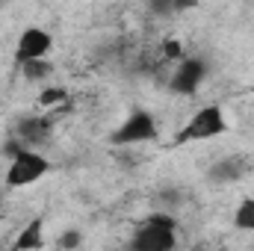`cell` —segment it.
<instances>
[{"label":"cell","mask_w":254,"mask_h":251,"mask_svg":"<svg viewBox=\"0 0 254 251\" xmlns=\"http://www.w3.org/2000/svg\"><path fill=\"white\" fill-rule=\"evenodd\" d=\"M21 71H24L27 80H45L51 74V63H45V60H27V63H21Z\"/></svg>","instance_id":"obj_10"},{"label":"cell","mask_w":254,"mask_h":251,"mask_svg":"<svg viewBox=\"0 0 254 251\" xmlns=\"http://www.w3.org/2000/svg\"><path fill=\"white\" fill-rule=\"evenodd\" d=\"M48 130H51V122H48V119H27L24 125L18 127L21 139H42Z\"/></svg>","instance_id":"obj_8"},{"label":"cell","mask_w":254,"mask_h":251,"mask_svg":"<svg viewBox=\"0 0 254 251\" xmlns=\"http://www.w3.org/2000/svg\"><path fill=\"white\" fill-rule=\"evenodd\" d=\"M154 136H157V122L151 119V113L136 110L125 125L110 136V142H113V145H136V142H148V139H154Z\"/></svg>","instance_id":"obj_3"},{"label":"cell","mask_w":254,"mask_h":251,"mask_svg":"<svg viewBox=\"0 0 254 251\" xmlns=\"http://www.w3.org/2000/svg\"><path fill=\"white\" fill-rule=\"evenodd\" d=\"M154 9L157 12H169L172 9V0H154Z\"/></svg>","instance_id":"obj_15"},{"label":"cell","mask_w":254,"mask_h":251,"mask_svg":"<svg viewBox=\"0 0 254 251\" xmlns=\"http://www.w3.org/2000/svg\"><path fill=\"white\" fill-rule=\"evenodd\" d=\"M243 160H237V157H231V160H225V163H219L216 169H213V178H222V181H237L240 175H243Z\"/></svg>","instance_id":"obj_9"},{"label":"cell","mask_w":254,"mask_h":251,"mask_svg":"<svg viewBox=\"0 0 254 251\" xmlns=\"http://www.w3.org/2000/svg\"><path fill=\"white\" fill-rule=\"evenodd\" d=\"M175 228H166V225H154V222H145L139 228V234L133 237V249L139 251H169L175 249Z\"/></svg>","instance_id":"obj_5"},{"label":"cell","mask_w":254,"mask_h":251,"mask_svg":"<svg viewBox=\"0 0 254 251\" xmlns=\"http://www.w3.org/2000/svg\"><path fill=\"white\" fill-rule=\"evenodd\" d=\"M204 63L198 57H190V60H178V68H175V77H172V89L178 95H192L201 80H204Z\"/></svg>","instance_id":"obj_6"},{"label":"cell","mask_w":254,"mask_h":251,"mask_svg":"<svg viewBox=\"0 0 254 251\" xmlns=\"http://www.w3.org/2000/svg\"><path fill=\"white\" fill-rule=\"evenodd\" d=\"M80 243V234H65L63 237V246H77Z\"/></svg>","instance_id":"obj_16"},{"label":"cell","mask_w":254,"mask_h":251,"mask_svg":"<svg viewBox=\"0 0 254 251\" xmlns=\"http://www.w3.org/2000/svg\"><path fill=\"white\" fill-rule=\"evenodd\" d=\"M225 116L219 107H204L190 119V125L181 130V136L175 139V145H187V142H207L225 133Z\"/></svg>","instance_id":"obj_2"},{"label":"cell","mask_w":254,"mask_h":251,"mask_svg":"<svg viewBox=\"0 0 254 251\" xmlns=\"http://www.w3.org/2000/svg\"><path fill=\"white\" fill-rule=\"evenodd\" d=\"M181 57H184V45H181L178 39H163V60L178 63Z\"/></svg>","instance_id":"obj_13"},{"label":"cell","mask_w":254,"mask_h":251,"mask_svg":"<svg viewBox=\"0 0 254 251\" xmlns=\"http://www.w3.org/2000/svg\"><path fill=\"white\" fill-rule=\"evenodd\" d=\"M51 48H54L51 33H48V30H42V27H30V30H24V33H21V39H18L15 60H18V65L27 63V60H45Z\"/></svg>","instance_id":"obj_4"},{"label":"cell","mask_w":254,"mask_h":251,"mask_svg":"<svg viewBox=\"0 0 254 251\" xmlns=\"http://www.w3.org/2000/svg\"><path fill=\"white\" fill-rule=\"evenodd\" d=\"M42 246H45V240H42V222L36 219V222H30V225L21 231V237L15 240V249L27 251V249H42Z\"/></svg>","instance_id":"obj_7"},{"label":"cell","mask_w":254,"mask_h":251,"mask_svg":"<svg viewBox=\"0 0 254 251\" xmlns=\"http://www.w3.org/2000/svg\"><path fill=\"white\" fill-rule=\"evenodd\" d=\"M198 6V0H172V9H192Z\"/></svg>","instance_id":"obj_14"},{"label":"cell","mask_w":254,"mask_h":251,"mask_svg":"<svg viewBox=\"0 0 254 251\" xmlns=\"http://www.w3.org/2000/svg\"><path fill=\"white\" fill-rule=\"evenodd\" d=\"M48 172H51V163H48L42 154H36V151H18V154L12 157L9 169H6V184L15 187V189L33 187V184H39Z\"/></svg>","instance_id":"obj_1"},{"label":"cell","mask_w":254,"mask_h":251,"mask_svg":"<svg viewBox=\"0 0 254 251\" xmlns=\"http://www.w3.org/2000/svg\"><path fill=\"white\" fill-rule=\"evenodd\" d=\"M65 98H68V92H65L63 86H51V89H45L39 95V107H45V110L60 107V104H65Z\"/></svg>","instance_id":"obj_12"},{"label":"cell","mask_w":254,"mask_h":251,"mask_svg":"<svg viewBox=\"0 0 254 251\" xmlns=\"http://www.w3.org/2000/svg\"><path fill=\"white\" fill-rule=\"evenodd\" d=\"M234 222H237V228H243V231H254V198H246V201L240 204Z\"/></svg>","instance_id":"obj_11"}]
</instances>
